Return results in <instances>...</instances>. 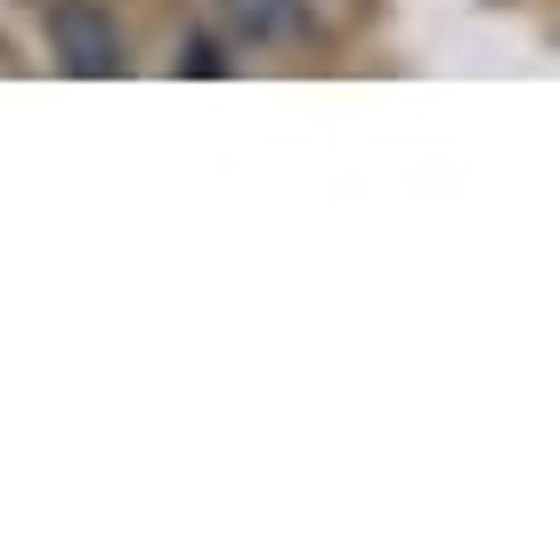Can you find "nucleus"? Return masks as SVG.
Instances as JSON below:
<instances>
[{
	"label": "nucleus",
	"mask_w": 560,
	"mask_h": 560,
	"mask_svg": "<svg viewBox=\"0 0 560 560\" xmlns=\"http://www.w3.org/2000/svg\"><path fill=\"white\" fill-rule=\"evenodd\" d=\"M49 57L66 73H82V82L130 73V42H122V25H114L98 0H57V9H49Z\"/></svg>",
	"instance_id": "f257e3e1"
},
{
	"label": "nucleus",
	"mask_w": 560,
	"mask_h": 560,
	"mask_svg": "<svg viewBox=\"0 0 560 560\" xmlns=\"http://www.w3.org/2000/svg\"><path fill=\"white\" fill-rule=\"evenodd\" d=\"M220 16L244 42H284V33L301 25V0H220Z\"/></svg>",
	"instance_id": "f03ea898"
},
{
	"label": "nucleus",
	"mask_w": 560,
	"mask_h": 560,
	"mask_svg": "<svg viewBox=\"0 0 560 560\" xmlns=\"http://www.w3.org/2000/svg\"><path fill=\"white\" fill-rule=\"evenodd\" d=\"M179 73H228V57L211 33H196V42H179Z\"/></svg>",
	"instance_id": "7ed1b4c3"
}]
</instances>
